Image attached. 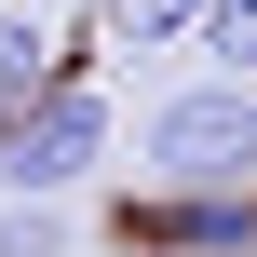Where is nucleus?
<instances>
[{
  "instance_id": "obj_1",
  "label": "nucleus",
  "mask_w": 257,
  "mask_h": 257,
  "mask_svg": "<svg viewBox=\"0 0 257 257\" xmlns=\"http://www.w3.org/2000/svg\"><path fill=\"white\" fill-rule=\"evenodd\" d=\"M136 163H149V190H257V81H190V95H163L149 122H136Z\"/></svg>"
},
{
  "instance_id": "obj_2",
  "label": "nucleus",
  "mask_w": 257,
  "mask_h": 257,
  "mask_svg": "<svg viewBox=\"0 0 257 257\" xmlns=\"http://www.w3.org/2000/svg\"><path fill=\"white\" fill-rule=\"evenodd\" d=\"M95 163H108V95H95V81H41V95L0 122V190H14V203H68Z\"/></svg>"
},
{
  "instance_id": "obj_3",
  "label": "nucleus",
  "mask_w": 257,
  "mask_h": 257,
  "mask_svg": "<svg viewBox=\"0 0 257 257\" xmlns=\"http://www.w3.org/2000/svg\"><path fill=\"white\" fill-rule=\"evenodd\" d=\"M136 257H257V190H163L149 217H122Z\"/></svg>"
},
{
  "instance_id": "obj_4",
  "label": "nucleus",
  "mask_w": 257,
  "mask_h": 257,
  "mask_svg": "<svg viewBox=\"0 0 257 257\" xmlns=\"http://www.w3.org/2000/svg\"><path fill=\"white\" fill-rule=\"evenodd\" d=\"M41 81H54V41H41V14H0V122H14Z\"/></svg>"
},
{
  "instance_id": "obj_5",
  "label": "nucleus",
  "mask_w": 257,
  "mask_h": 257,
  "mask_svg": "<svg viewBox=\"0 0 257 257\" xmlns=\"http://www.w3.org/2000/svg\"><path fill=\"white\" fill-rule=\"evenodd\" d=\"M108 27H122V54H163V41L203 27V0H108Z\"/></svg>"
},
{
  "instance_id": "obj_6",
  "label": "nucleus",
  "mask_w": 257,
  "mask_h": 257,
  "mask_svg": "<svg viewBox=\"0 0 257 257\" xmlns=\"http://www.w3.org/2000/svg\"><path fill=\"white\" fill-rule=\"evenodd\" d=\"M203 54H230V81H257V0H203Z\"/></svg>"
},
{
  "instance_id": "obj_7",
  "label": "nucleus",
  "mask_w": 257,
  "mask_h": 257,
  "mask_svg": "<svg viewBox=\"0 0 257 257\" xmlns=\"http://www.w3.org/2000/svg\"><path fill=\"white\" fill-rule=\"evenodd\" d=\"M68 244V230H54V203H14V217H0V257H54Z\"/></svg>"
},
{
  "instance_id": "obj_8",
  "label": "nucleus",
  "mask_w": 257,
  "mask_h": 257,
  "mask_svg": "<svg viewBox=\"0 0 257 257\" xmlns=\"http://www.w3.org/2000/svg\"><path fill=\"white\" fill-rule=\"evenodd\" d=\"M0 14H14V0H0Z\"/></svg>"
},
{
  "instance_id": "obj_9",
  "label": "nucleus",
  "mask_w": 257,
  "mask_h": 257,
  "mask_svg": "<svg viewBox=\"0 0 257 257\" xmlns=\"http://www.w3.org/2000/svg\"><path fill=\"white\" fill-rule=\"evenodd\" d=\"M122 257H136V244H122Z\"/></svg>"
}]
</instances>
